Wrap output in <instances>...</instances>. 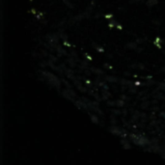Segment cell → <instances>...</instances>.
<instances>
[{
	"instance_id": "obj_1",
	"label": "cell",
	"mask_w": 165,
	"mask_h": 165,
	"mask_svg": "<svg viewBox=\"0 0 165 165\" xmlns=\"http://www.w3.org/2000/svg\"><path fill=\"white\" fill-rule=\"evenodd\" d=\"M158 2V0H148V1L146 2V5L149 8H152V7H154L155 5H156Z\"/></svg>"
},
{
	"instance_id": "obj_2",
	"label": "cell",
	"mask_w": 165,
	"mask_h": 165,
	"mask_svg": "<svg viewBox=\"0 0 165 165\" xmlns=\"http://www.w3.org/2000/svg\"><path fill=\"white\" fill-rule=\"evenodd\" d=\"M127 48H131V49H135L136 47H137V44H136L135 43H129L127 44Z\"/></svg>"
},
{
	"instance_id": "obj_3",
	"label": "cell",
	"mask_w": 165,
	"mask_h": 165,
	"mask_svg": "<svg viewBox=\"0 0 165 165\" xmlns=\"http://www.w3.org/2000/svg\"><path fill=\"white\" fill-rule=\"evenodd\" d=\"M135 1H136V2H141L142 0H135Z\"/></svg>"
}]
</instances>
